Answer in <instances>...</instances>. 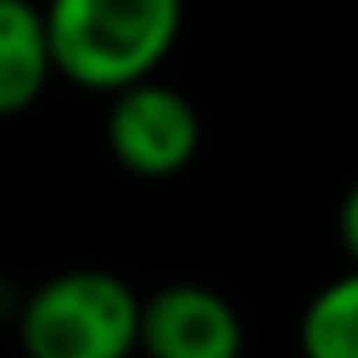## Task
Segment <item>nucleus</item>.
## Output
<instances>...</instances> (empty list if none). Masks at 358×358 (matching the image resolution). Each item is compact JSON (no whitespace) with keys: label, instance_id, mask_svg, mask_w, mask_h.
Segmentation results:
<instances>
[{"label":"nucleus","instance_id":"f257e3e1","mask_svg":"<svg viewBox=\"0 0 358 358\" xmlns=\"http://www.w3.org/2000/svg\"><path fill=\"white\" fill-rule=\"evenodd\" d=\"M41 14L55 73L105 96L155 78L182 36V0H50Z\"/></svg>","mask_w":358,"mask_h":358},{"label":"nucleus","instance_id":"f03ea898","mask_svg":"<svg viewBox=\"0 0 358 358\" xmlns=\"http://www.w3.org/2000/svg\"><path fill=\"white\" fill-rule=\"evenodd\" d=\"M141 295L105 268H69L45 277L18 313L27 358H131Z\"/></svg>","mask_w":358,"mask_h":358},{"label":"nucleus","instance_id":"7ed1b4c3","mask_svg":"<svg viewBox=\"0 0 358 358\" xmlns=\"http://www.w3.org/2000/svg\"><path fill=\"white\" fill-rule=\"evenodd\" d=\"M105 141L118 168L145 182L177 177L200 150V114L177 87L155 78H141L114 91V105L105 118Z\"/></svg>","mask_w":358,"mask_h":358},{"label":"nucleus","instance_id":"20e7f679","mask_svg":"<svg viewBox=\"0 0 358 358\" xmlns=\"http://www.w3.org/2000/svg\"><path fill=\"white\" fill-rule=\"evenodd\" d=\"M136 350L145 358H241V313L209 286L173 281L141 299Z\"/></svg>","mask_w":358,"mask_h":358},{"label":"nucleus","instance_id":"39448f33","mask_svg":"<svg viewBox=\"0 0 358 358\" xmlns=\"http://www.w3.org/2000/svg\"><path fill=\"white\" fill-rule=\"evenodd\" d=\"M55 64L45 41V14L32 0H0V118L36 105Z\"/></svg>","mask_w":358,"mask_h":358},{"label":"nucleus","instance_id":"423d86ee","mask_svg":"<svg viewBox=\"0 0 358 358\" xmlns=\"http://www.w3.org/2000/svg\"><path fill=\"white\" fill-rule=\"evenodd\" d=\"M299 354L358 358V263L308 299L304 317H299Z\"/></svg>","mask_w":358,"mask_h":358},{"label":"nucleus","instance_id":"0eeeda50","mask_svg":"<svg viewBox=\"0 0 358 358\" xmlns=\"http://www.w3.org/2000/svg\"><path fill=\"white\" fill-rule=\"evenodd\" d=\"M336 231H341V245H345V254L358 263V182L345 191V200H341V213H336Z\"/></svg>","mask_w":358,"mask_h":358}]
</instances>
